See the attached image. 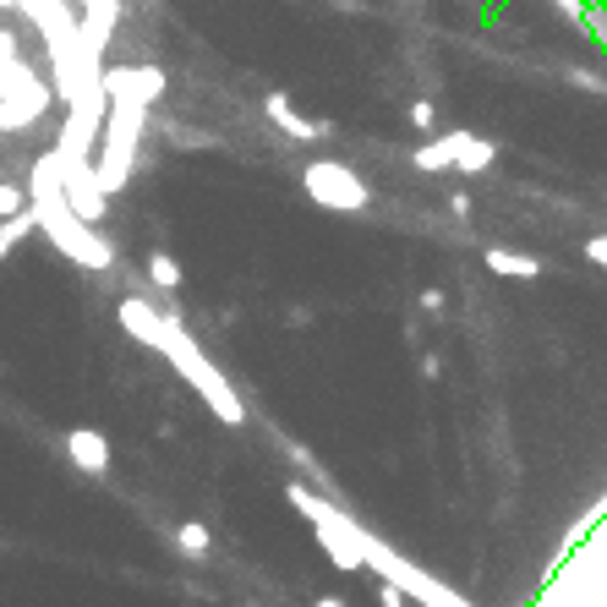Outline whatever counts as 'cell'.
Returning a JSON list of instances; mask_svg holds the SVG:
<instances>
[{"label":"cell","instance_id":"6da1fadb","mask_svg":"<svg viewBox=\"0 0 607 607\" xmlns=\"http://www.w3.org/2000/svg\"><path fill=\"white\" fill-rule=\"evenodd\" d=\"M159 88H165V78H159L154 67H110V72H105V94H110L116 110H138V105H148Z\"/></svg>","mask_w":607,"mask_h":607},{"label":"cell","instance_id":"7a4b0ae2","mask_svg":"<svg viewBox=\"0 0 607 607\" xmlns=\"http://www.w3.org/2000/svg\"><path fill=\"white\" fill-rule=\"evenodd\" d=\"M307 187H312V198H323V203H334V209H361V203H367V187H361L345 165H312V170H307Z\"/></svg>","mask_w":607,"mask_h":607},{"label":"cell","instance_id":"3957f363","mask_svg":"<svg viewBox=\"0 0 607 607\" xmlns=\"http://www.w3.org/2000/svg\"><path fill=\"white\" fill-rule=\"evenodd\" d=\"M416 165H427V170H438V165L481 170V165H492V143H481V138H443V143L421 148V154H416Z\"/></svg>","mask_w":607,"mask_h":607},{"label":"cell","instance_id":"277c9868","mask_svg":"<svg viewBox=\"0 0 607 607\" xmlns=\"http://www.w3.org/2000/svg\"><path fill=\"white\" fill-rule=\"evenodd\" d=\"M67 443H72V460H78V465H88V471H105V465H110V454H105V438H99V432H72Z\"/></svg>","mask_w":607,"mask_h":607},{"label":"cell","instance_id":"5b68a950","mask_svg":"<svg viewBox=\"0 0 607 607\" xmlns=\"http://www.w3.org/2000/svg\"><path fill=\"white\" fill-rule=\"evenodd\" d=\"M269 116H274V121H279L290 138H318V132H323L318 121H301V116L290 110V99H285V94H274V99H269Z\"/></svg>","mask_w":607,"mask_h":607},{"label":"cell","instance_id":"8992f818","mask_svg":"<svg viewBox=\"0 0 607 607\" xmlns=\"http://www.w3.org/2000/svg\"><path fill=\"white\" fill-rule=\"evenodd\" d=\"M487 263H492L498 274H520V279H531V274H536V258H520V252H492Z\"/></svg>","mask_w":607,"mask_h":607},{"label":"cell","instance_id":"52a82bcc","mask_svg":"<svg viewBox=\"0 0 607 607\" xmlns=\"http://www.w3.org/2000/svg\"><path fill=\"white\" fill-rule=\"evenodd\" d=\"M181 547L187 552H209V531L203 525H181Z\"/></svg>","mask_w":607,"mask_h":607},{"label":"cell","instance_id":"ba28073f","mask_svg":"<svg viewBox=\"0 0 607 607\" xmlns=\"http://www.w3.org/2000/svg\"><path fill=\"white\" fill-rule=\"evenodd\" d=\"M148 274H154V279H159V285H176V279H181V274H176V263H170V258H148Z\"/></svg>","mask_w":607,"mask_h":607},{"label":"cell","instance_id":"9c48e42d","mask_svg":"<svg viewBox=\"0 0 607 607\" xmlns=\"http://www.w3.org/2000/svg\"><path fill=\"white\" fill-rule=\"evenodd\" d=\"M410 121H416V127H432V105L416 99V105H410Z\"/></svg>","mask_w":607,"mask_h":607},{"label":"cell","instance_id":"30bf717a","mask_svg":"<svg viewBox=\"0 0 607 607\" xmlns=\"http://www.w3.org/2000/svg\"><path fill=\"white\" fill-rule=\"evenodd\" d=\"M318 607H345V602H318Z\"/></svg>","mask_w":607,"mask_h":607}]
</instances>
